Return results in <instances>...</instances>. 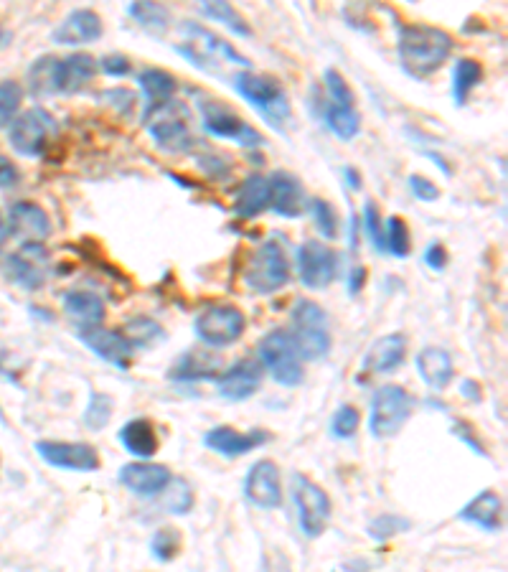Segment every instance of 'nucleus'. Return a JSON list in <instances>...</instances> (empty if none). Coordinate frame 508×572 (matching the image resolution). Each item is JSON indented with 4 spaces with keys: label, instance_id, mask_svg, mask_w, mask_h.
<instances>
[{
    "label": "nucleus",
    "instance_id": "obj_1",
    "mask_svg": "<svg viewBox=\"0 0 508 572\" xmlns=\"http://www.w3.org/2000/svg\"><path fill=\"white\" fill-rule=\"evenodd\" d=\"M453 36L448 31L425 23H412V26L399 28V62L402 69L415 79H425L435 74L442 64L453 54Z\"/></svg>",
    "mask_w": 508,
    "mask_h": 572
},
{
    "label": "nucleus",
    "instance_id": "obj_2",
    "mask_svg": "<svg viewBox=\"0 0 508 572\" xmlns=\"http://www.w3.org/2000/svg\"><path fill=\"white\" fill-rule=\"evenodd\" d=\"M232 87L237 89V95L242 100H247L254 110L265 117L272 128L280 130L282 125L288 123L290 115H293V107H290L288 92L277 84V79L265 77V74L254 72H239L234 74Z\"/></svg>",
    "mask_w": 508,
    "mask_h": 572
},
{
    "label": "nucleus",
    "instance_id": "obj_3",
    "mask_svg": "<svg viewBox=\"0 0 508 572\" xmlns=\"http://www.w3.org/2000/svg\"><path fill=\"white\" fill-rule=\"evenodd\" d=\"M143 123L150 138L163 150L178 153V150L191 148V143H194V138H191V110L173 97L148 105Z\"/></svg>",
    "mask_w": 508,
    "mask_h": 572
},
{
    "label": "nucleus",
    "instance_id": "obj_4",
    "mask_svg": "<svg viewBox=\"0 0 508 572\" xmlns=\"http://www.w3.org/2000/svg\"><path fill=\"white\" fill-rule=\"evenodd\" d=\"M293 344L303 361H321L331 351V323L326 311L313 300H298L293 308Z\"/></svg>",
    "mask_w": 508,
    "mask_h": 572
},
{
    "label": "nucleus",
    "instance_id": "obj_5",
    "mask_svg": "<svg viewBox=\"0 0 508 572\" xmlns=\"http://www.w3.org/2000/svg\"><path fill=\"white\" fill-rule=\"evenodd\" d=\"M415 412V397L399 384H384L371 397L369 430L374 438H394Z\"/></svg>",
    "mask_w": 508,
    "mask_h": 572
},
{
    "label": "nucleus",
    "instance_id": "obj_6",
    "mask_svg": "<svg viewBox=\"0 0 508 572\" xmlns=\"http://www.w3.org/2000/svg\"><path fill=\"white\" fill-rule=\"evenodd\" d=\"M260 364L282 387H298L305 379L303 359L285 328H275L260 341Z\"/></svg>",
    "mask_w": 508,
    "mask_h": 572
},
{
    "label": "nucleus",
    "instance_id": "obj_7",
    "mask_svg": "<svg viewBox=\"0 0 508 572\" xmlns=\"http://www.w3.org/2000/svg\"><path fill=\"white\" fill-rule=\"evenodd\" d=\"M290 494H293V504L298 509V522L305 537H321L333 517V506L326 491L315 481H310L305 473H293V478H290Z\"/></svg>",
    "mask_w": 508,
    "mask_h": 572
},
{
    "label": "nucleus",
    "instance_id": "obj_8",
    "mask_svg": "<svg viewBox=\"0 0 508 572\" xmlns=\"http://www.w3.org/2000/svg\"><path fill=\"white\" fill-rule=\"evenodd\" d=\"M326 92L328 100L323 107V120H326L328 130L341 140H354L361 130V117L356 112V97L354 89L348 87L341 72L328 69L326 72Z\"/></svg>",
    "mask_w": 508,
    "mask_h": 572
},
{
    "label": "nucleus",
    "instance_id": "obj_9",
    "mask_svg": "<svg viewBox=\"0 0 508 572\" xmlns=\"http://www.w3.org/2000/svg\"><path fill=\"white\" fill-rule=\"evenodd\" d=\"M247 331V318L237 306L216 303L204 308L194 321L196 339L211 349H227L234 341H239Z\"/></svg>",
    "mask_w": 508,
    "mask_h": 572
},
{
    "label": "nucleus",
    "instance_id": "obj_10",
    "mask_svg": "<svg viewBox=\"0 0 508 572\" xmlns=\"http://www.w3.org/2000/svg\"><path fill=\"white\" fill-rule=\"evenodd\" d=\"M290 280V262L282 245L265 242L254 252L244 270V285L257 295H272L282 290Z\"/></svg>",
    "mask_w": 508,
    "mask_h": 572
},
{
    "label": "nucleus",
    "instance_id": "obj_11",
    "mask_svg": "<svg viewBox=\"0 0 508 572\" xmlns=\"http://www.w3.org/2000/svg\"><path fill=\"white\" fill-rule=\"evenodd\" d=\"M56 138V123L54 117L41 107L23 112L16 117L11 125V145L28 158L44 156V150L49 148L51 140Z\"/></svg>",
    "mask_w": 508,
    "mask_h": 572
},
{
    "label": "nucleus",
    "instance_id": "obj_12",
    "mask_svg": "<svg viewBox=\"0 0 508 572\" xmlns=\"http://www.w3.org/2000/svg\"><path fill=\"white\" fill-rule=\"evenodd\" d=\"M181 31H183V36L188 39V44H191V49H186V46H178V51L186 56L188 62L196 64V67L206 69V62H219L221 56H224L227 62L237 64V67H242V69H249L247 59H244V56L239 54V51L234 49L232 44L221 41L219 36H214L211 31H206L204 26H196V23L186 21L181 26Z\"/></svg>",
    "mask_w": 508,
    "mask_h": 572
},
{
    "label": "nucleus",
    "instance_id": "obj_13",
    "mask_svg": "<svg viewBox=\"0 0 508 572\" xmlns=\"http://www.w3.org/2000/svg\"><path fill=\"white\" fill-rule=\"evenodd\" d=\"M201 120H204V130L214 138H227L234 143L244 145V148H257V145L265 143L257 130L249 123H244L242 117L234 110H229L227 105H221L216 100H206L199 105Z\"/></svg>",
    "mask_w": 508,
    "mask_h": 572
},
{
    "label": "nucleus",
    "instance_id": "obj_14",
    "mask_svg": "<svg viewBox=\"0 0 508 572\" xmlns=\"http://www.w3.org/2000/svg\"><path fill=\"white\" fill-rule=\"evenodd\" d=\"M298 275L305 288L323 290L338 278V255L323 242H305L298 247Z\"/></svg>",
    "mask_w": 508,
    "mask_h": 572
},
{
    "label": "nucleus",
    "instance_id": "obj_15",
    "mask_svg": "<svg viewBox=\"0 0 508 572\" xmlns=\"http://www.w3.org/2000/svg\"><path fill=\"white\" fill-rule=\"evenodd\" d=\"M36 453L41 461L49 463L51 468L74 473H92L100 468V456L97 450L87 443H61V440H39Z\"/></svg>",
    "mask_w": 508,
    "mask_h": 572
},
{
    "label": "nucleus",
    "instance_id": "obj_16",
    "mask_svg": "<svg viewBox=\"0 0 508 572\" xmlns=\"http://www.w3.org/2000/svg\"><path fill=\"white\" fill-rule=\"evenodd\" d=\"M79 339H82V344L87 346L92 354L105 359L107 364H112V367L120 369V372H127L130 364H133L135 346L130 344V339H127L122 331H112V328H105L100 323V326L79 331Z\"/></svg>",
    "mask_w": 508,
    "mask_h": 572
},
{
    "label": "nucleus",
    "instance_id": "obj_17",
    "mask_svg": "<svg viewBox=\"0 0 508 572\" xmlns=\"http://www.w3.org/2000/svg\"><path fill=\"white\" fill-rule=\"evenodd\" d=\"M262 374H265V367L260 364V359H239L227 372H221L214 379L216 392L229 402H244L260 392Z\"/></svg>",
    "mask_w": 508,
    "mask_h": 572
},
{
    "label": "nucleus",
    "instance_id": "obj_18",
    "mask_svg": "<svg viewBox=\"0 0 508 572\" xmlns=\"http://www.w3.org/2000/svg\"><path fill=\"white\" fill-rule=\"evenodd\" d=\"M244 496L257 509L272 511L282 504L280 468L272 461H257L244 476Z\"/></svg>",
    "mask_w": 508,
    "mask_h": 572
},
{
    "label": "nucleus",
    "instance_id": "obj_19",
    "mask_svg": "<svg viewBox=\"0 0 508 572\" xmlns=\"http://www.w3.org/2000/svg\"><path fill=\"white\" fill-rule=\"evenodd\" d=\"M120 484L127 491H133L135 496H143V499H153V496H161L163 489L171 484V471L161 463H148V458H140L138 463H127L120 468Z\"/></svg>",
    "mask_w": 508,
    "mask_h": 572
},
{
    "label": "nucleus",
    "instance_id": "obj_20",
    "mask_svg": "<svg viewBox=\"0 0 508 572\" xmlns=\"http://www.w3.org/2000/svg\"><path fill=\"white\" fill-rule=\"evenodd\" d=\"M272 435L267 430H249V433H239V430L229 428V425H219V428L209 430L204 435V445L214 453L224 458H242L252 450L262 448L265 443H270Z\"/></svg>",
    "mask_w": 508,
    "mask_h": 572
},
{
    "label": "nucleus",
    "instance_id": "obj_21",
    "mask_svg": "<svg viewBox=\"0 0 508 572\" xmlns=\"http://www.w3.org/2000/svg\"><path fill=\"white\" fill-rule=\"evenodd\" d=\"M6 227L13 237L21 239L23 245H41L51 234L49 214L39 204H31V201H18L8 209Z\"/></svg>",
    "mask_w": 508,
    "mask_h": 572
},
{
    "label": "nucleus",
    "instance_id": "obj_22",
    "mask_svg": "<svg viewBox=\"0 0 508 572\" xmlns=\"http://www.w3.org/2000/svg\"><path fill=\"white\" fill-rule=\"evenodd\" d=\"M221 374V359L214 356V351L191 349L183 351L168 369V379L178 384H199L214 382Z\"/></svg>",
    "mask_w": 508,
    "mask_h": 572
},
{
    "label": "nucleus",
    "instance_id": "obj_23",
    "mask_svg": "<svg viewBox=\"0 0 508 572\" xmlns=\"http://www.w3.org/2000/svg\"><path fill=\"white\" fill-rule=\"evenodd\" d=\"M267 181H270V206L267 209L285 219L303 217V212L308 209V199H305V191L298 178L288 171H277Z\"/></svg>",
    "mask_w": 508,
    "mask_h": 572
},
{
    "label": "nucleus",
    "instance_id": "obj_24",
    "mask_svg": "<svg viewBox=\"0 0 508 572\" xmlns=\"http://www.w3.org/2000/svg\"><path fill=\"white\" fill-rule=\"evenodd\" d=\"M46 265H49V260H46V250L41 245H23L21 252L6 260L8 278L28 290H36L44 285Z\"/></svg>",
    "mask_w": 508,
    "mask_h": 572
},
{
    "label": "nucleus",
    "instance_id": "obj_25",
    "mask_svg": "<svg viewBox=\"0 0 508 572\" xmlns=\"http://www.w3.org/2000/svg\"><path fill=\"white\" fill-rule=\"evenodd\" d=\"M105 34V26H102V18L94 11L87 8H79V11L69 13L61 26L54 31V41L61 46H84L100 41Z\"/></svg>",
    "mask_w": 508,
    "mask_h": 572
},
{
    "label": "nucleus",
    "instance_id": "obj_26",
    "mask_svg": "<svg viewBox=\"0 0 508 572\" xmlns=\"http://www.w3.org/2000/svg\"><path fill=\"white\" fill-rule=\"evenodd\" d=\"M407 356V339L402 334H387L376 339L364 356L366 374H392L402 367Z\"/></svg>",
    "mask_w": 508,
    "mask_h": 572
},
{
    "label": "nucleus",
    "instance_id": "obj_27",
    "mask_svg": "<svg viewBox=\"0 0 508 572\" xmlns=\"http://www.w3.org/2000/svg\"><path fill=\"white\" fill-rule=\"evenodd\" d=\"M463 522L473 524V527H481L486 532H501L503 527V499L493 489H486L483 494H478L475 499H470L468 504L460 509L458 514Z\"/></svg>",
    "mask_w": 508,
    "mask_h": 572
},
{
    "label": "nucleus",
    "instance_id": "obj_28",
    "mask_svg": "<svg viewBox=\"0 0 508 572\" xmlns=\"http://www.w3.org/2000/svg\"><path fill=\"white\" fill-rule=\"evenodd\" d=\"M417 372H420L422 382L427 384L435 392L448 389V384L455 377V364L453 356L448 354L440 346H425V349L417 354Z\"/></svg>",
    "mask_w": 508,
    "mask_h": 572
},
{
    "label": "nucleus",
    "instance_id": "obj_29",
    "mask_svg": "<svg viewBox=\"0 0 508 572\" xmlns=\"http://www.w3.org/2000/svg\"><path fill=\"white\" fill-rule=\"evenodd\" d=\"M64 313L69 316V321L84 331V328L100 326L105 321V303L94 293H87V290H72V293L64 295Z\"/></svg>",
    "mask_w": 508,
    "mask_h": 572
},
{
    "label": "nucleus",
    "instance_id": "obj_30",
    "mask_svg": "<svg viewBox=\"0 0 508 572\" xmlns=\"http://www.w3.org/2000/svg\"><path fill=\"white\" fill-rule=\"evenodd\" d=\"M97 74V62L89 54H72L59 59V92L61 95H77Z\"/></svg>",
    "mask_w": 508,
    "mask_h": 572
},
{
    "label": "nucleus",
    "instance_id": "obj_31",
    "mask_svg": "<svg viewBox=\"0 0 508 572\" xmlns=\"http://www.w3.org/2000/svg\"><path fill=\"white\" fill-rule=\"evenodd\" d=\"M270 206V181L265 176H249L244 178V184L237 189V199H234V212L242 219L260 217Z\"/></svg>",
    "mask_w": 508,
    "mask_h": 572
},
{
    "label": "nucleus",
    "instance_id": "obj_32",
    "mask_svg": "<svg viewBox=\"0 0 508 572\" xmlns=\"http://www.w3.org/2000/svg\"><path fill=\"white\" fill-rule=\"evenodd\" d=\"M122 448L135 458H153L158 453V435H155V425L145 417L138 420H127L120 430Z\"/></svg>",
    "mask_w": 508,
    "mask_h": 572
},
{
    "label": "nucleus",
    "instance_id": "obj_33",
    "mask_svg": "<svg viewBox=\"0 0 508 572\" xmlns=\"http://www.w3.org/2000/svg\"><path fill=\"white\" fill-rule=\"evenodd\" d=\"M194 3L209 21L219 23V26H224L227 31H232L234 36H242V39L252 36L249 23L244 21L242 13H239L229 0H194Z\"/></svg>",
    "mask_w": 508,
    "mask_h": 572
},
{
    "label": "nucleus",
    "instance_id": "obj_34",
    "mask_svg": "<svg viewBox=\"0 0 508 572\" xmlns=\"http://www.w3.org/2000/svg\"><path fill=\"white\" fill-rule=\"evenodd\" d=\"M28 89L34 97L61 95L59 92V59L41 56L34 67L28 69Z\"/></svg>",
    "mask_w": 508,
    "mask_h": 572
},
{
    "label": "nucleus",
    "instance_id": "obj_35",
    "mask_svg": "<svg viewBox=\"0 0 508 572\" xmlns=\"http://www.w3.org/2000/svg\"><path fill=\"white\" fill-rule=\"evenodd\" d=\"M130 18L138 23L140 28L150 31V34H163L168 26H171V13L163 3L158 0H133L130 8H127Z\"/></svg>",
    "mask_w": 508,
    "mask_h": 572
},
{
    "label": "nucleus",
    "instance_id": "obj_36",
    "mask_svg": "<svg viewBox=\"0 0 508 572\" xmlns=\"http://www.w3.org/2000/svg\"><path fill=\"white\" fill-rule=\"evenodd\" d=\"M483 67L473 59H458L453 69V100L455 105H465L468 97L473 95V89L481 84Z\"/></svg>",
    "mask_w": 508,
    "mask_h": 572
},
{
    "label": "nucleus",
    "instance_id": "obj_37",
    "mask_svg": "<svg viewBox=\"0 0 508 572\" xmlns=\"http://www.w3.org/2000/svg\"><path fill=\"white\" fill-rule=\"evenodd\" d=\"M138 84L145 92V97H148L150 105L176 95V77L163 72V69H143V72L138 74Z\"/></svg>",
    "mask_w": 508,
    "mask_h": 572
},
{
    "label": "nucleus",
    "instance_id": "obj_38",
    "mask_svg": "<svg viewBox=\"0 0 508 572\" xmlns=\"http://www.w3.org/2000/svg\"><path fill=\"white\" fill-rule=\"evenodd\" d=\"M122 334L130 339V344L140 346V349H148V346L158 344L163 339L161 323L153 321L148 316H135L125 323V331Z\"/></svg>",
    "mask_w": 508,
    "mask_h": 572
},
{
    "label": "nucleus",
    "instance_id": "obj_39",
    "mask_svg": "<svg viewBox=\"0 0 508 572\" xmlns=\"http://www.w3.org/2000/svg\"><path fill=\"white\" fill-rule=\"evenodd\" d=\"M384 250L392 252L399 260L412 252V237H409V227L402 217H392L384 227Z\"/></svg>",
    "mask_w": 508,
    "mask_h": 572
},
{
    "label": "nucleus",
    "instance_id": "obj_40",
    "mask_svg": "<svg viewBox=\"0 0 508 572\" xmlns=\"http://www.w3.org/2000/svg\"><path fill=\"white\" fill-rule=\"evenodd\" d=\"M112 407H115V402H112L110 395L92 392L87 410H84V425H87L89 430H105L112 417Z\"/></svg>",
    "mask_w": 508,
    "mask_h": 572
},
{
    "label": "nucleus",
    "instance_id": "obj_41",
    "mask_svg": "<svg viewBox=\"0 0 508 572\" xmlns=\"http://www.w3.org/2000/svg\"><path fill=\"white\" fill-rule=\"evenodd\" d=\"M150 550L158 562L176 560L178 552H181V534L171 527H161L150 539Z\"/></svg>",
    "mask_w": 508,
    "mask_h": 572
},
{
    "label": "nucleus",
    "instance_id": "obj_42",
    "mask_svg": "<svg viewBox=\"0 0 508 572\" xmlns=\"http://www.w3.org/2000/svg\"><path fill=\"white\" fill-rule=\"evenodd\" d=\"M163 494H166V511L171 514H188V509L194 506V491L183 478H171Z\"/></svg>",
    "mask_w": 508,
    "mask_h": 572
},
{
    "label": "nucleus",
    "instance_id": "obj_43",
    "mask_svg": "<svg viewBox=\"0 0 508 572\" xmlns=\"http://www.w3.org/2000/svg\"><path fill=\"white\" fill-rule=\"evenodd\" d=\"M359 423H361L359 410H356V407H351V405H343V407H338L336 415H333L331 433L341 440L354 438L356 430H359Z\"/></svg>",
    "mask_w": 508,
    "mask_h": 572
},
{
    "label": "nucleus",
    "instance_id": "obj_44",
    "mask_svg": "<svg viewBox=\"0 0 508 572\" xmlns=\"http://www.w3.org/2000/svg\"><path fill=\"white\" fill-rule=\"evenodd\" d=\"M21 102H23V92L16 82L0 84V128H6L13 117H16Z\"/></svg>",
    "mask_w": 508,
    "mask_h": 572
},
{
    "label": "nucleus",
    "instance_id": "obj_45",
    "mask_svg": "<svg viewBox=\"0 0 508 572\" xmlns=\"http://www.w3.org/2000/svg\"><path fill=\"white\" fill-rule=\"evenodd\" d=\"M310 212H313V222L323 237H328V239L336 237L338 219H336V212H333V206L328 204L326 199L310 201Z\"/></svg>",
    "mask_w": 508,
    "mask_h": 572
},
{
    "label": "nucleus",
    "instance_id": "obj_46",
    "mask_svg": "<svg viewBox=\"0 0 508 572\" xmlns=\"http://www.w3.org/2000/svg\"><path fill=\"white\" fill-rule=\"evenodd\" d=\"M407 529H409V519L397 517V514H384V517H379L376 522L369 524V534L374 539H379V542L394 537L397 532H407Z\"/></svg>",
    "mask_w": 508,
    "mask_h": 572
},
{
    "label": "nucleus",
    "instance_id": "obj_47",
    "mask_svg": "<svg viewBox=\"0 0 508 572\" xmlns=\"http://www.w3.org/2000/svg\"><path fill=\"white\" fill-rule=\"evenodd\" d=\"M364 227H366V234H369V239H371V245H374L376 250H384V227H381L379 209H376L374 204H366Z\"/></svg>",
    "mask_w": 508,
    "mask_h": 572
},
{
    "label": "nucleus",
    "instance_id": "obj_48",
    "mask_svg": "<svg viewBox=\"0 0 508 572\" xmlns=\"http://www.w3.org/2000/svg\"><path fill=\"white\" fill-rule=\"evenodd\" d=\"M409 189H412V194H415L417 199L425 201V204L440 199V189L425 176H409Z\"/></svg>",
    "mask_w": 508,
    "mask_h": 572
},
{
    "label": "nucleus",
    "instance_id": "obj_49",
    "mask_svg": "<svg viewBox=\"0 0 508 572\" xmlns=\"http://www.w3.org/2000/svg\"><path fill=\"white\" fill-rule=\"evenodd\" d=\"M100 67L107 77H127L130 69H133V64H130V59L122 54H107L100 62Z\"/></svg>",
    "mask_w": 508,
    "mask_h": 572
},
{
    "label": "nucleus",
    "instance_id": "obj_50",
    "mask_svg": "<svg viewBox=\"0 0 508 572\" xmlns=\"http://www.w3.org/2000/svg\"><path fill=\"white\" fill-rule=\"evenodd\" d=\"M105 100H112V105L120 112H130L135 105V95L127 92V89H112V92H105Z\"/></svg>",
    "mask_w": 508,
    "mask_h": 572
},
{
    "label": "nucleus",
    "instance_id": "obj_51",
    "mask_svg": "<svg viewBox=\"0 0 508 572\" xmlns=\"http://www.w3.org/2000/svg\"><path fill=\"white\" fill-rule=\"evenodd\" d=\"M425 262L432 270H445V265H448V252H445V247L435 242V245H430L425 250Z\"/></svg>",
    "mask_w": 508,
    "mask_h": 572
},
{
    "label": "nucleus",
    "instance_id": "obj_52",
    "mask_svg": "<svg viewBox=\"0 0 508 572\" xmlns=\"http://www.w3.org/2000/svg\"><path fill=\"white\" fill-rule=\"evenodd\" d=\"M16 178H18V171L13 168V163H8L6 158H0V189L16 184Z\"/></svg>",
    "mask_w": 508,
    "mask_h": 572
},
{
    "label": "nucleus",
    "instance_id": "obj_53",
    "mask_svg": "<svg viewBox=\"0 0 508 572\" xmlns=\"http://www.w3.org/2000/svg\"><path fill=\"white\" fill-rule=\"evenodd\" d=\"M463 397H468L470 402H481L483 400V389L481 384L473 382V379H463V387H460Z\"/></svg>",
    "mask_w": 508,
    "mask_h": 572
},
{
    "label": "nucleus",
    "instance_id": "obj_54",
    "mask_svg": "<svg viewBox=\"0 0 508 572\" xmlns=\"http://www.w3.org/2000/svg\"><path fill=\"white\" fill-rule=\"evenodd\" d=\"M364 278H366V270L364 267H356L354 273H351V293H359L361 290V285H364Z\"/></svg>",
    "mask_w": 508,
    "mask_h": 572
},
{
    "label": "nucleus",
    "instance_id": "obj_55",
    "mask_svg": "<svg viewBox=\"0 0 508 572\" xmlns=\"http://www.w3.org/2000/svg\"><path fill=\"white\" fill-rule=\"evenodd\" d=\"M346 178H348V186H351V189H356V191L361 189V176L354 171V168H346Z\"/></svg>",
    "mask_w": 508,
    "mask_h": 572
},
{
    "label": "nucleus",
    "instance_id": "obj_56",
    "mask_svg": "<svg viewBox=\"0 0 508 572\" xmlns=\"http://www.w3.org/2000/svg\"><path fill=\"white\" fill-rule=\"evenodd\" d=\"M6 234H8V227H6V222H3V217H0V245H3Z\"/></svg>",
    "mask_w": 508,
    "mask_h": 572
},
{
    "label": "nucleus",
    "instance_id": "obj_57",
    "mask_svg": "<svg viewBox=\"0 0 508 572\" xmlns=\"http://www.w3.org/2000/svg\"><path fill=\"white\" fill-rule=\"evenodd\" d=\"M8 41H11V36H8L6 31H3V28H0V46H3V44H8Z\"/></svg>",
    "mask_w": 508,
    "mask_h": 572
},
{
    "label": "nucleus",
    "instance_id": "obj_58",
    "mask_svg": "<svg viewBox=\"0 0 508 572\" xmlns=\"http://www.w3.org/2000/svg\"><path fill=\"white\" fill-rule=\"evenodd\" d=\"M0 372H3V369H0Z\"/></svg>",
    "mask_w": 508,
    "mask_h": 572
}]
</instances>
